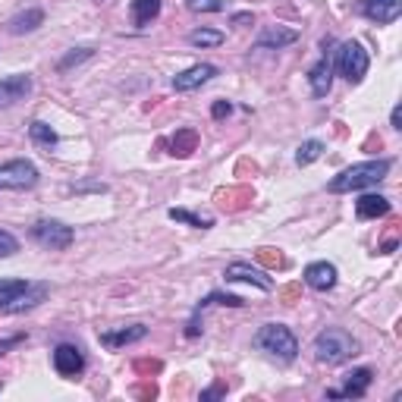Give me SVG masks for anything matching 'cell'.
I'll return each instance as SVG.
<instances>
[{"mask_svg":"<svg viewBox=\"0 0 402 402\" xmlns=\"http://www.w3.org/2000/svg\"><path fill=\"white\" fill-rule=\"evenodd\" d=\"M223 277L230 283H252V286H258V289H264V292L274 289V280L267 277V270L252 267V264H245V261H233V264L223 270Z\"/></svg>","mask_w":402,"mask_h":402,"instance_id":"9c48e42d","label":"cell"},{"mask_svg":"<svg viewBox=\"0 0 402 402\" xmlns=\"http://www.w3.org/2000/svg\"><path fill=\"white\" fill-rule=\"evenodd\" d=\"M32 89H35V82L28 72H13V76L0 79V107H13L19 101H26L32 94Z\"/></svg>","mask_w":402,"mask_h":402,"instance_id":"ba28073f","label":"cell"},{"mask_svg":"<svg viewBox=\"0 0 402 402\" xmlns=\"http://www.w3.org/2000/svg\"><path fill=\"white\" fill-rule=\"evenodd\" d=\"M330 45H333V41L327 38V41H324V50L330 48ZM308 82H311L314 98H327V94H330V85H333V60H330V50H327V54L308 69Z\"/></svg>","mask_w":402,"mask_h":402,"instance_id":"30bf717a","label":"cell"},{"mask_svg":"<svg viewBox=\"0 0 402 402\" xmlns=\"http://www.w3.org/2000/svg\"><path fill=\"white\" fill-rule=\"evenodd\" d=\"M195 133L192 129H182V133H177V138H173V155H179V157H189L195 151Z\"/></svg>","mask_w":402,"mask_h":402,"instance_id":"484cf974","label":"cell"},{"mask_svg":"<svg viewBox=\"0 0 402 402\" xmlns=\"http://www.w3.org/2000/svg\"><path fill=\"white\" fill-rule=\"evenodd\" d=\"M148 336V327L145 324H133V327H123V330H104L101 333V346L107 349H123L129 342H138Z\"/></svg>","mask_w":402,"mask_h":402,"instance_id":"9a60e30c","label":"cell"},{"mask_svg":"<svg viewBox=\"0 0 402 402\" xmlns=\"http://www.w3.org/2000/svg\"><path fill=\"white\" fill-rule=\"evenodd\" d=\"M255 349L267 352L280 364H289V362H296V355H298V340L286 324H264L255 333Z\"/></svg>","mask_w":402,"mask_h":402,"instance_id":"3957f363","label":"cell"},{"mask_svg":"<svg viewBox=\"0 0 402 402\" xmlns=\"http://www.w3.org/2000/svg\"><path fill=\"white\" fill-rule=\"evenodd\" d=\"M358 355V340L342 327H324L314 336V358L320 364H342Z\"/></svg>","mask_w":402,"mask_h":402,"instance_id":"7a4b0ae2","label":"cell"},{"mask_svg":"<svg viewBox=\"0 0 402 402\" xmlns=\"http://www.w3.org/2000/svg\"><path fill=\"white\" fill-rule=\"evenodd\" d=\"M54 371H57L60 377H76V374H82V371H85V355H82V349L69 346V342L57 346V349H54Z\"/></svg>","mask_w":402,"mask_h":402,"instance_id":"8fae6325","label":"cell"},{"mask_svg":"<svg viewBox=\"0 0 402 402\" xmlns=\"http://www.w3.org/2000/svg\"><path fill=\"white\" fill-rule=\"evenodd\" d=\"M208 305H230V308H242L245 298L230 296V292H211V296H204L199 302V308H208Z\"/></svg>","mask_w":402,"mask_h":402,"instance_id":"d4e9b609","label":"cell"},{"mask_svg":"<svg viewBox=\"0 0 402 402\" xmlns=\"http://www.w3.org/2000/svg\"><path fill=\"white\" fill-rule=\"evenodd\" d=\"M138 371H160V362H138Z\"/></svg>","mask_w":402,"mask_h":402,"instance_id":"e575fe53","label":"cell"},{"mask_svg":"<svg viewBox=\"0 0 402 402\" xmlns=\"http://www.w3.org/2000/svg\"><path fill=\"white\" fill-rule=\"evenodd\" d=\"M358 13L377 26H390L402 16V0H358Z\"/></svg>","mask_w":402,"mask_h":402,"instance_id":"52a82bcc","label":"cell"},{"mask_svg":"<svg viewBox=\"0 0 402 402\" xmlns=\"http://www.w3.org/2000/svg\"><path fill=\"white\" fill-rule=\"evenodd\" d=\"M305 283L318 292H327L336 286V267L330 261H314V264L305 267Z\"/></svg>","mask_w":402,"mask_h":402,"instance_id":"5bb4252c","label":"cell"},{"mask_svg":"<svg viewBox=\"0 0 402 402\" xmlns=\"http://www.w3.org/2000/svg\"><path fill=\"white\" fill-rule=\"evenodd\" d=\"M214 76H217V67H211V63H195V67H189L186 72L173 76V89L177 91H192V89H199V85L211 82Z\"/></svg>","mask_w":402,"mask_h":402,"instance_id":"7c38bea8","label":"cell"},{"mask_svg":"<svg viewBox=\"0 0 402 402\" xmlns=\"http://www.w3.org/2000/svg\"><path fill=\"white\" fill-rule=\"evenodd\" d=\"M189 45L192 48H220L223 32H217V28H195V32H189Z\"/></svg>","mask_w":402,"mask_h":402,"instance_id":"7402d4cb","label":"cell"},{"mask_svg":"<svg viewBox=\"0 0 402 402\" xmlns=\"http://www.w3.org/2000/svg\"><path fill=\"white\" fill-rule=\"evenodd\" d=\"M91 54H94V48H72L69 54L63 57L60 63H57V69H60V72H67L69 67H79V63H82V60H89Z\"/></svg>","mask_w":402,"mask_h":402,"instance_id":"83f0119b","label":"cell"},{"mask_svg":"<svg viewBox=\"0 0 402 402\" xmlns=\"http://www.w3.org/2000/svg\"><path fill=\"white\" fill-rule=\"evenodd\" d=\"M28 135H32V142L41 145V148H54V145H57V133L48 126V123H41V120H35L32 126H28Z\"/></svg>","mask_w":402,"mask_h":402,"instance_id":"cb8c5ba5","label":"cell"},{"mask_svg":"<svg viewBox=\"0 0 402 402\" xmlns=\"http://www.w3.org/2000/svg\"><path fill=\"white\" fill-rule=\"evenodd\" d=\"M32 239L38 245L50 248V252H63V248L72 245V239H76V230L67 226L63 220H35L32 223Z\"/></svg>","mask_w":402,"mask_h":402,"instance_id":"8992f818","label":"cell"},{"mask_svg":"<svg viewBox=\"0 0 402 402\" xmlns=\"http://www.w3.org/2000/svg\"><path fill=\"white\" fill-rule=\"evenodd\" d=\"M296 41H298V32H296V28L270 26V28H264V32L258 35L255 48H261V50H280V48H286V45H296Z\"/></svg>","mask_w":402,"mask_h":402,"instance_id":"4fadbf2b","label":"cell"},{"mask_svg":"<svg viewBox=\"0 0 402 402\" xmlns=\"http://www.w3.org/2000/svg\"><path fill=\"white\" fill-rule=\"evenodd\" d=\"M230 113H233L230 101H217V104L211 107V116H214V120H223V116H230Z\"/></svg>","mask_w":402,"mask_h":402,"instance_id":"4dcf8cb0","label":"cell"},{"mask_svg":"<svg viewBox=\"0 0 402 402\" xmlns=\"http://www.w3.org/2000/svg\"><path fill=\"white\" fill-rule=\"evenodd\" d=\"M189 10L192 13H220L226 10L223 0H189Z\"/></svg>","mask_w":402,"mask_h":402,"instance_id":"f1b7e54d","label":"cell"},{"mask_svg":"<svg viewBox=\"0 0 402 402\" xmlns=\"http://www.w3.org/2000/svg\"><path fill=\"white\" fill-rule=\"evenodd\" d=\"M223 393H226L223 386H211V390H204V393H201V402H208V399H220Z\"/></svg>","mask_w":402,"mask_h":402,"instance_id":"d6a6232c","label":"cell"},{"mask_svg":"<svg viewBox=\"0 0 402 402\" xmlns=\"http://www.w3.org/2000/svg\"><path fill=\"white\" fill-rule=\"evenodd\" d=\"M371 380H374V371H371V368H355V371H349V374H346V384H342V390H340V396H342V399H358V396H364V393H368V386H371Z\"/></svg>","mask_w":402,"mask_h":402,"instance_id":"ac0fdd59","label":"cell"},{"mask_svg":"<svg viewBox=\"0 0 402 402\" xmlns=\"http://www.w3.org/2000/svg\"><path fill=\"white\" fill-rule=\"evenodd\" d=\"M390 123H393V129H402V107H393Z\"/></svg>","mask_w":402,"mask_h":402,"instance_id":"836d02e7","label":"cell"},{"mask_svg":"<svg viewBox=\"0 0 402 402\" xmlns=\"http://www.w3.org/2000/svg\"><path fill=\"white\" fill-rule=\"evenodd\" d=\"M38 26H45V10L32 6V10H26V13H16V16L6 23V32L10 35H26V32H35Z\"/></svg>","mask_w":402,"mask_h":402,"instance_id":"d6986e66","label":"cell"},{"mask_svg":"<svg viewBox=\"0 0 402 402\" xmlns=\"http://www.w3.org/2000/svg\"><path fill=\"white\" fill-rule=\"evenodd\" d=\"M396 245H399L396 239H393V242H386L384 248H380V255H393V252H396Z\"/></svg>","mask_w":402,"mask_h":402,"instance_id":"d590c367","label":"cell"},{"mask_svg":"<svg viewBox=\"0 0 402 402\" xmlns=\"http://www.w3.org/2000/svg\"><path fill=\"white\" fill-rule=\"evenodd\" d=\"M320 155H324V142H318V138H308V142H302L296 148V164L298 167H308V164H314Z\"/></svg>","mask_w":402,"mask_h":402,"instance_id":"603a6c76","label":"cell"},{"mask_svg":"<svg viewBox=\"0 0 402 402\" xmlns=\"http://www.w3.org/2000/svg\"><path fill=\"white\" fill-rule=\"evenodd\" d=\"M390 208H393L390 199L368 192V195H362V199L355 201V217H358V220H374V217H386V214H390Z\"/></svg>","mask_w":402,"mask_h":402,"instance_id":"e0dca14e","label":"cell"},{"mask_svg":"<svg viewBox=\"0 0 402 402\" xmlns=\"http://www.w3.org/2000/svg\"><path fill=\"white\" fill-rule=\"evenodd\" d=\"M16 252H19L16 236L6 233V230H0V258H10V255H16Z\"/></svg>","mask_w":402,"mask_h":402,"instance_id":"f546056e","label":"cell"},{"mask_svg":"<svg viewBox=\"0 0 402 402\" xmlns=\"http://www.w3.org/2000/svg\"><path fill=\"white\" fill-rule=\"evenodd\" d=\"M38 167L32 164V160H6V164H0V189L4 192H26V189H35L38 186Z\"/></svg>","mask_w":402,"mask_h":402,"instance_id":"5b68a950","label":"cell"},{"mask_svg":"<svg viewBox=\"0 0 402 402\" xmlns=\"http://www.w3.org/2000/svg\"><path fill=\"white\" fill-rule=\"evenodd\" d=\"M368 67H371L368 50L358 45V41H342L340 50H336V69H340V76L346 82L358 85L364 79V72H368Z\"/></svg>","mask_w":402,"mask_h":402,"instance_id":"277c9868","label":"cell"},{"mask_svg":"<svg viewBox=\"0 0 402 402\" xmlns=\"http://www.w3.org/2000/svg\"><path fill=\"white\" fill-rule=\"evenodd\" d=\"M45 298H48V286H45V283H28L26 292H19V296L13 298L10 305H4V311H6V314L28 311V308H35V305H41Z\"/></svg>","mask_w":402,"mask_h":402,"instance_id":"2e32d148","label":"cell"},{"mask_svg":"<svg viewBox=\"0 0 402 402\" xmlns=\"http://www.w3.org/2000/svg\"><path fill=\"white\" fill-rule=\"evenodd\" d=\"M258 258H261V261H267V264H277V267L283 264V258H280V255H274V248H261Z\"/></svg>","mask_w":402,"mask_h":402,"instance_id":"1f68e13d","label":"cell"},{"mask_svg":"<svg viewBox=\"0 0 402 402\" xmlns=\"http://www.w3.org/2000/svg\"><path fill=\"white\" fill-rule=\"evenodd\" d=\"M129 13H133V23L138 28H145V26H151L160 16V0H133Z\"/></svg>","mask_w":402,"mask_h":402,"instance_id":"ffe728a7","label":"cell"},{"mask_svg":"<svg viewBox=\"0 0 402 402\" xmlns=\"http://www.w3.org/2000/svg\"><path fill=\"white\" fill-rule=\"evenodd\" d=\"M26 286H28L26 280H0V308H4V305H10L13 298L19 296V292H26Z\"/></svg>","mask_w":402,"mask_h":402,"instance_id":"4316f807","label":"cell"},{"mask_svg":"<svg viewBox=\"0 0 402 402\" xmlns=\"http://www.w3.org/2000/svg\"><path fill=\"white\" fill-rule=\"evenodd\" d=\"M393 160L390 157H377V160H364V164H355L349 170H342L340 177H333L327 182L333 195H342V192H358V189H368V186H377L380 179L390 173Z\"/></svg>","mask_w":402,"mask_h":402,"instance_id":"6da1fadb","label":"cell"},{"mask_svg":"<svg viewBox=\"0 0 402 402\" xmlns=\"http://www.w3.org/2000/svg\"><path fill=\"white\" fill-rule=\"evenodd\" d=\"M167 217H170V220H177V223L195 226V230H211V226H214L211 217H199V214H192V211H186V208H170V211H167Z\"/></svg>","mask_w":402,"mask_h":402,"instance_id":"44dd1931","label":"cell"}]
</instances>
